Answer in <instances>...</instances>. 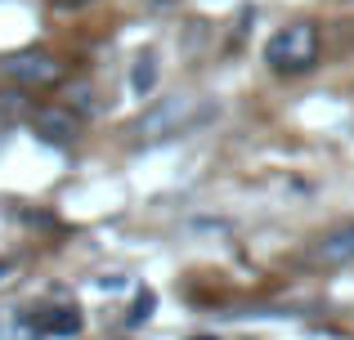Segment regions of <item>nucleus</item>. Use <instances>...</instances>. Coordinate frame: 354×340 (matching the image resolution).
Masks as SVG:
<instances>
[{
  "label": "nucleus",
  "mask_w": 354,
  "mask_h": 340,
  "mask_svg": "<svg viewBox=\"0 0 354 340\" xmlns=\"http://www.w3.org/2000/svg\"><path fill=\"white\" fill-rule=\"evenodd\" d=\"M99 287H104V291H121V287H126V282H121L117 273H113V278H99Z\"/></svg>",
  "instance_id": "obj_11"
},
{
  "label": "nucleus",
  "mask_w": 354,
  "mask_h": 340,
  "mask_svg": "<svg viewBox=\"0 0 354 340\" xmlns=\"http://www.w3.org/2000/svg\"><path fill=\"white\" fill-rule=\"evenodd\" d=\"M32 130L50 143H72L81 130V117L72 108H36L32 112Z\"/></svg>",
  "instance_id": "obj_4"
},
{
  "label": "nucleus",
  "mask_w": 354,
  "mask_h": 340,
  "mask_svg": "<svg viewBox=\"0 0 354 340\" xmlns=\"http://www.w3.org/2000/svg\"><path fill=\"white\" fill-rule=\"evenodd\" d=\"M153 291H139L135 296V305H130V314H126V327H139V323H148V318H153Z\"/></svg>",
  "instance_id": "obj_9"
},
{
  "label": "nucleus",
  "mask_w": 354,
  "mask_h": 340,
  "mask_svg": "<svg viewBox=\"0 0 354 340\" xmlns=\"http://www.w3.org/2000/svg\"><path fill=\"white\" fill-rule=\"evenodd\" d=\"M211 117H216V108H207L198 94H171V99L148 108L130 134L144 139V143H162V139H175V134H189L198 126H207Z\"/></svg>",
  "instance_id": "obj_1"
},
{
  "label": "nucleus",
  "mask_w": 354,
  "mask_h": 340,
  "mask_svg": "<svg viewBox=\"0 0 354 340\" xmlns=\"http://www.w3.org/2000/svg\"><path fill=\"white\" fill-rule=\"evenodd\" d=\"M314 260H319V264H346V260H354V224H341V228H332V233H323L319 242H314Z\"/></svg>",
  "instance_id": "obj_5"
},
{
  "label": "nucleus",
  "mask_w": 354,
  "mask_h": 340,
  "mask_svg": "<svg viewBox=\"0 0 354 340\" xmlns=\"http://www.w3.org/2000/svg\"><path fill=\"white\" fill-rule=\"evenodd\" d=\"M5 77L18 81V86H50V81H59V63L45 50H23L14 59H5Z\"/></svg>",
  "instance_id": "obj_3"
},
{
  "label": "nucleus",
  "mask_w": 354,
  "mask_h": 340,
  "mask_svg": "<svg viewBox=\"0 0 354 340\" xmlns=\"http://www.w3.org/2000/svg\"><path fill=\"white\" fill-rule=\"evenodd\" d=\"M72 103H77V112H95V90L90 86H72Z\"/></svg>",
  "instance_id": "obj_10"
},
{
  "label": "nucleus",
  "mask_w": 354,
  "mask_h": 340,
  "mask_svg": "<svg viewBox=\"0 0 354 340\" xmlns=\"http://www.w3.org/2000/svg\"><path fill=\"white\" fill-rule=\"evenodd\" d=\"M0 340H41L36 314H23V309H0Z\"/></svg>",
  "instance_id": "obj_7"
},
{
  "label": "nucleus",
  "mask_w": 354,
  "mask_h": 340,
  "mask_svg": "<svg viewBox=\"0 0 354 340\" xmlns=\"http://www.w3.org/2000/svg\"><path fill=\"white\" fill-rule=\"evenodd\" d=\"M0 273H5V269H0Z\"/></svg>",
  "instance_id": "obj_12"
},
{
  "label": "nucleus",
  "mask_w": 354,
  "mask_h": 340,
  "mask_svg": "<svg viewBox=\"0 0 354 340\" xmlns=\"http://www.w3.org/2000/svg\"><path fill=\"white\" fill-rule=\"evenodd\" d=\"M157 72H162L157 68V50H144L135 63H130V90H135L139 99H148L157 90Z\"/></svg>",
  "instance_id": "obj_8"
},
{
  "label": "nucleus",
  "mask_w": 354,
  "mask_h": 340,
  "mask_svg": "<svg viewBox=\"0 0 354 340\" xmlns=\"http://www.w3.org/2000/svg\"><path fill=\"white\" fill-rule=\"evenodd\" d=\"M319 59V27L314 23H292L278 36H269L265 45V63L274 72H310Z\"/></svg>",
  "instance_id": "obj_2"
},
{
  "label": "nucleus",
  "mask_w": 354,
  "mask_h": 340,
  "mask_svg": "<svg viewBox=\"0 0 354 340\" xmlns=\"http://www.w3.org/2000/svg\"><path fill=\"white\" fill-rule=\"evenodd\" d=\"M36 327H41V340H72V336H81V314L77 309H68V305H59V309H45V314H36Z\"/></svg>",
  "instance_id": "obj_6"
}]
</instances>
